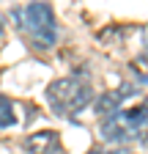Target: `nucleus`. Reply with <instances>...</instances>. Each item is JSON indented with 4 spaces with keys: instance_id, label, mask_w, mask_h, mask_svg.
<instances>
[{
    "instance_id": "f257e3e1",
    "label": "nucleus",
    "mask_w": 148,
    "mask_h": 154,
    "mask_svg": "<svg viewBox=\"0 0 148 154\" xmlns=\"http://www.w3.org/2000/svg\"><path fill=\"white\" fill-rule=\"evenodd\" d=\"M47 102L58 116H74L90 102V88L74 77H58L47 85Z\"/></svg>"
},
{
    "instance_id": "f03ea898",
    "label": "nucleus",
    "mask_w": 148,
    "mask_h": 154,
    "mask_svg": "<svg viewBox=\"0 0 148 154\" xmlns=\"http://www.w3.org/2000/svg\"><path fill=\"white\" fill-rule=\"evenodd\" d=\"M16 17H22V28L28 30V36L39 50L55 44V14L47 3H41V0L28 3L25 11H16Z\"/></svg>"
},
{
    "instance_id": "7ed1b4c3",
    "label": "nucleus",
    "mask_w": 148,
    "mask_h": 154,
    "mask_svg": "<svg viewBox=\"0 0 148 154\" xmlns=\"http://www.w3.org/2000/svg\"><path fill=\"white\" fill-rule=\"evenodd\" d=\"M135 132H137V127L126 119V113H113V116H107L104 124H102L104 140H113V143H123V140H129Z\"/></svg>"
},
{
    "instance_id": "20e7f679",
    "label": "nucleus",
    "mask_w": 148,
    "mask_h": 154,
    "mask_svg": "<svg viewBox=\"0 0 148 154\" xmlns=\"http://www.w3.org/2000/svg\"><path fill=\"white\" fill-rule=\"evenodd\" d=\"M25 149H28V154H63L61 138H58V132H52V129L33 132L25 140Z\"/></svg>"
},
{
    "instance_id": "39448f33",
    "label": "nucleus",
    "mask_w": 148,
    "mask_h": 154,
    "mask_svg": "<svg viewBox=\"0 0 148 154\" xmlns=\"http://www.w3.org/2000/svg\"><path fill=\"white\" fill-rule=\"evenodd\" d=\"M16 124V116H14V105H11V99L8 96H3L0 94V127H14Z\"/></svg>"
},
{
    "instance_id": "423d86ee",
    "label": "nucleus",
    "mask_w": 148,
    "mask_h": 154,
    "mask_svg": "<svg viewBox=\"0 0 148 154\" xmlns=\"http://www.w3.org/2000/svg\"><path fill=\"white\" fill-rule=\"evenodd\" d=\"M132 72L140 77L143 83H148V55H137L132 61Z\"/></svg>"
},
{
    "instance_id": "0eeeda50",
    "label": "nucleus",
    "mask_w": 148,
    "mask_h": 154,
    "mask_svg": "<svg viewBox=\"0 0 148 154\" xmlns=\"http://www.w3.org/2000/svg\"><path fill=\"white\" fill-rule=\"evenodd\" d=\"M90 154H118V151H96V149H93Z\"/></svg>"
},
{
    "instance_id": "6e6552de",
    "label": "nucleus",
    "mask_w": 148,
    "mask_h": 154,
    "mask_svg": "<svg viewBox=\"0 0 148 154\" xmlns=\"http://www.w3.org/2000/svg\"><path fill=\"white\" fill-rule=\"evenodd\" d=\"M0 36H3V22H0Z\"/></svg>"
}]
</instances>
